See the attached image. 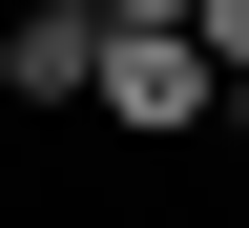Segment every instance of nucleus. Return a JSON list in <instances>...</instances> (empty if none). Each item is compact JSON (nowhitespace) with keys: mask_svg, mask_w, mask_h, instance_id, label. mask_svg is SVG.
Listing matches in <instances>:
<instances>
[{"mask_svg":"<svg viewBox=\"0 0 249 228\" xmlns=\"http://www.w3.org/2000/svg\"><path fill=\"white\" fill-rule=\"evenodd\" d=\"M104 21H187V0H104Z\"/></svg>","mask_w":249,"mask_h":228,"instance_id":"4","label":"nucleus"},{"mask_svg":"<svg viewBox=\"0 0 249 228\" xmlns=\"http://www.w3.org/2000/svg\"><path fill=\"white\" fill-rule=\"evenodd\" d=\"M229 124H249V83H229Z\"/></svg>","mask_w":249,"mask_h":228,"instance_id":"5","label":"nucleus"},{"mask_svg":"<svg viewBox=\"0 0 249 228\" xmlns=\"http://www.w3.org/2000/svg\"><path fill=\"white\" fill-rule=\"evenodd\" d=\"M187 42H208V83H249V0H187Z\"/></svg>","mask_w":249,"mask_h":228,"instance_id":"3","label":"nucleus"},{"mask_svg":"<svg viewBox=\"0 0 249 228\" xmlns=\"http://www.w3.org/2000/svg\"><path fill=\"white\" fill-rule=\"evenodd\" d=\"M0 83L21 104H104V0H21L0 21Z\"/></svg>","mask_w":249,"mask_h":228,"instance_id":"1","label":"nucleus"},{"mask_svg":"<svg viewBox=\"0 0 249 228\" xmlns=\"http://www.w3.org/2000/svg\"><path fill=\"white\" fill-rule=\"evenodd\" d=\"M104 104L124 124H208V42L187 21H104Z\"/></svg>","mask_w":249,"mask_h":228,"instance_id":"2","label":"nucleus"}]
</instances>
